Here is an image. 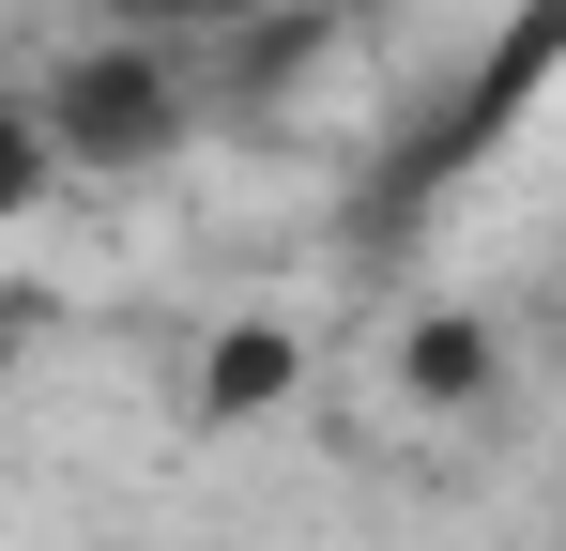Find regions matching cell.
<instances>
[{"label": "cell", "instance_id": "obj_4", "mask_svg": "<svg viewBox=\"0 0 566 551\" xmlns=\"http://www.w3.org/2000/svg\"><path fill=\"white\" fill-rule=\"evenodd\" d=\"M46 199H62V138H46L31 92H0V230H31Z\"/></svg>", "mask_w": 566, "mask_h": 551}, {"label": "cell", "instance_id": "obj_2", "mask_svg": "<svg viewBox=\"0 0 566 551\" xmlns=\"http://www.w3.org/2000/svg\"><path fill=\"white\" fill-rule=\"evenodd\" d=\"M398 398H413L429 429L505 414V322H490V306H413V322H398Z\"/></svg>", "mask_w": 566, "mask_h": 551}, {"label": "cell", "instance_id": "obj_1", "mask_svg": "<svg viewBox=\"0 0 566 551\" xmlns=\"http://www.w3.org/2000/svg\"><path fill=\"white\" fill-rule=\"evenodd\" d=\"M31 107H46V138H62V169H169L185 154V62L154 46V31H77L46 77H31Z\"/></svg>", "mask_w": 566, "mask_h": 551}, {"label": "cell", "instance_id": "obj_6", "mask_svg": "<svg viewBox=\"0 0 566 551\" xmlns=\"http://www.w3.org/2000/svg\"><path fill=\"white\" fill-rule=\"evenodd\" d=\"M552 322H566V291H552Z\"/></svg>", "mask_w": 566, "mask_h": 551}, {"label": "cell", "instance_id": "obj_3", "mask_svg": "<svg viewBox=\"0 0 566 551\" xmlns=\"http://www.w3.org/2000/svg\"><path fill=\"white\" fill-rule=\"evenodd\" d=\"M185 398H199V429H261V414L306 398V337H291L276 306H245V322H214V337H199Z\"/></svg>", "mask_w": 566, "mask_h": 551}, {"label": "cell", "instance_id": "obj_5", "mask_svg": "<svg viewBox=\"0 0 566 551\" xmlns=\"http://www.w3.org/2000/svg\"><path fill=\"white\" fill-rule=\"evenodd\" d=\"M261 15L276 0H107V31H154V46L169 31H261Z\"/></svg>", "mask_w": 566, "mask_h": 551}]
</instances>
